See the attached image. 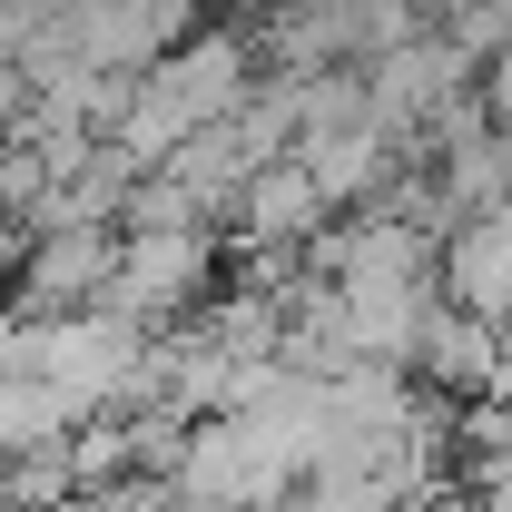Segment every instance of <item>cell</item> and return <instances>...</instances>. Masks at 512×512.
<instances>
[{
	"mask_svg": "<svg viewBox=\"0 0 512 512\" xmlns=\"http://www.w3.org/2000/svg\"><path fill=\"white\" fill-rule=\"evenodd\" d=\"M207 286H217V227H119L109 306H128L138 325H178L207 306Z\"/></svg>",
	"mask_w": 512,
	"mask_h": 512,
	"instance_id": "cell-2",
	"label": "cell"
},
{
	"mask_svg": "<svg viewBox=\"0 0 512 512\" xmlns=\"http://www.w3.org/2000/svg\"><path fill=\"white\" fill-rule=\"evenodd\" d=\"M60 512H178V493L158 473H119V483H79Z\"/></svg>",
	"mask_w": 512,
	"mask_h": 512,
	"instance_id": "cell-8",
	"label": "cell"
},
{
	"mask_svg": "<svg viewBox=\"0 0 512 512\" xmlns=\"http://www.w3.org/2000/svg\"><path fill=\"white\" fill-rule=\"evenodd\" d=\"M20 256H30V217L0 197V276H20Z\"/></svg>",
	"mask_w": 512,
	"mask_h": 512,
	"instance_id": "cell-9",
	"label": "cell"
},
{
	"mask_svg": "<svg viewBox=\"0 0 512 512\" xmlns=\"http://www.w3.org/2000/svg\"><path fill=\"white\" fill-rule=\"evenodd\" d=\"M69 424H89L79 394H60L50 375H0V463L30 453V444H60Z\"/></svg>",
	"mask_w": 512,
	"mask_h": 512,
	"instance_id": "cell-7",
	"label": "cell"
},
{
	"mask_svg": "<svg viewBox=\"0 0 512 512\" xmlns=\"http://www.w3.org/2000/svg\"><path fill=\"white\" fill-rule=\"evenodd\" d=\"M493 365H503V325H493V316H463V306H434L414 375L434 384V394H463V404H473V394L493 384Z\"/></svg>",
	"mask_w": 512,
	"mask_h": 512,
	"instance_id": "cell-6",
	"label": "cell"
},
{
	"mask_svg": "<svg viewBox=\"0 0 512 512\" xmlns=\"http://www.w3.org/2000/svg\"><path fill=\"white\" fill-rule=\"evenodd\" d=\"M434 276H444V306H463V316H493V325L512 316V197L453 217Z\"/></svg>",
	"mask_w": 512,
	"mask_h": 512,
	"instance_id": "cell-5",
	"label": "cell"
},
{
	"mask_svg": "<svg viewBox=\"0 0 512 512\" xmlns=\"http://www.w3.org/2000/svg\"><path fill=\"white\" fill-rule=\"evenodd\" d=\"M168 493H178V512H286L296 503V463L266 444L247 414H197Z\"/></svg>",
	"mask_w": 512,
	"mask_h": 512,
	"instance_id": "cell-1",
	"label": "cell"
},
{
	"mask_svg": "<svg viewBox=\"0 0 512 512\" xmlns=\"http://www.w3.org/2000/svg\"><path fill=\"white\" fill-rule=\"evenodd\" d=\"M325 227H335V197H325V178L286 148V158H266L247 188H237V207H227V237L247 256H296L316 247Z\"/></svg>",
	"mask_w": 512,
	"mask_h": 512,
	"instance_id": "cell-3",
	"label": "cell"
},
{
	"mask_svg": "<svg viewBox=\"0 0 512 512\" xmlns=\"http://www.w3.org/2000/svg\"><path fill=\"white\" fill-rule=\"evenodd\" d=\"M286 512H296V503H286Z\"/></svg>",
	"mask_w": 512,
	"mask_h": 512,
	"instance_id": "cell-10",
	"label": "cell"
},
{
	"mask_svg": "<svg viewBox=\"0 0 512 512\" xmlns=\"http://www.w3.org/2000/svg\"><path fill=\"white\" fill-rule=\"evenodd\" d=\"M119 276V227H40L20 256V306L30 316H69V306H99Z\"/></svg>",
	"mask_w": 512,
	"mask_h": 512,
	"instance_id": "cell-4",
	"label": "cell"
}]
</instances>
